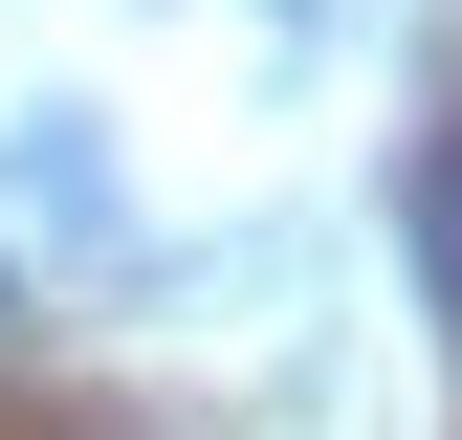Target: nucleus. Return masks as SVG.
Listing matches in <instances>:
<instances>
[{"label": "nucleus", "mask_w": 462, "mask_h": 440, "mask_svg": "<svg viewBox=\"0 0 462 440\" xmlns=\"http://www.w3.org/2000/svg\"><path fill=\"white\" fill-rule=\"evenodd\" d=\"M419 264H440V308H462V133H440V177H419Z\"/></svg>", "instance_id": "nucleus-1"}, {"label": "nucleus", "mask_w": 462, "mask_h": 440, "mask_svg": "<svg viewBox=\"0 0 462 440\" xmlns=\"http://www.w3.org/2000/svg\"><path fill=\"white\" fill-rule=\"evenodd\" d=\"M0 308H23V287H0Z\"/></svg>", "instance_id": "nucleus-2"}]
</instances>
